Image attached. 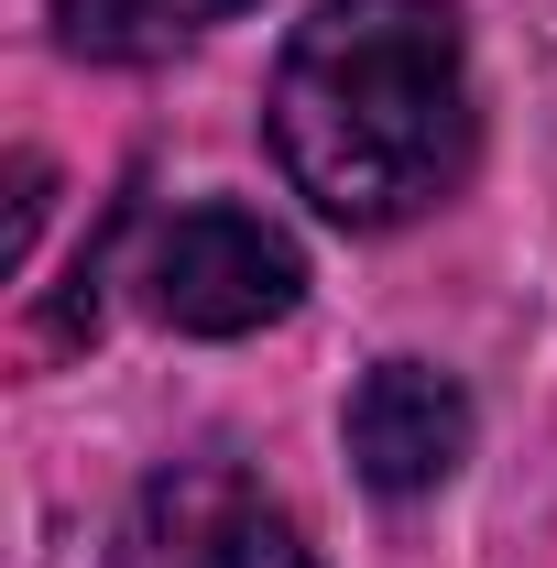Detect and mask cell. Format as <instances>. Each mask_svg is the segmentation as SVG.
I'll use <instances>...</instances> for the list:
<instances>
[{"mask_svg": "<svg viewBox=\"0 0 557 568\" xmlns=\"http://www.w3.org/2000/svg\"><path fill=\"white\" fill-rule=\"evenodd\" d=\"M274 153L340 230H405L470 175V44L448 0H317L274 67Z\"/></svg>", "mask_w": 557, "mask_h": 568, "instance_id": "obj_1", "label": "cell"}, {"mask_svg": "<svg viewBox=\"0 0 557 568\" xmlns=\"http://www.w3.org/2000/svg\"><path fill=\"white\" fill-rule=\"evenodd\" d=\"M142 306L164 317V328H186V339H252V328H274L295 317V295H306V252L284 241L263 209H175L153 241H142Z\"/></svg>", "mask_w": 557, "mask_h": 568, "instance_id": "obj_2", "label": "cell"}, {"mask_svg": "<svg viewBox=\"0 0 557 568\" xmlns=\"http://www.w3.org/2000/svg\"><path fill=\"white\" fill-rule=\"evenodd\" d=\"M121 568H317L295 514L230 459H175L153 470L121 525Z\"/></svg>", "mask_w": 557, "mask_h": 568, "instance_id": "obj_3", "label": "cell"}, {"mask_svg": "<svg viewBox=\"0 0 557 568\" xmlns=\"http://www.w3.org/2000/svg\"><path fill=\"white\" fill-rule=\"evenodd\" d=\"M350 459H361L372 493H394V503L437 493L470 459V394L437 361H372L361 394H350Z\"/></svg>", "mask_w": 557, "mask_h": 568, "instance_id": "obj_4", "label": "cell"}, {"mask_svg": "<svg viewBox=\"0 0 557 568\" xmlns=\"http://www.w3.org/2000/svg\"><path fill=\"white\" fill-rule=\"evenodd\" d=\"M230 11H252V0H55V33H67V55H99V67H153V55L219 33Z\"/></svg>", "mask_w": 557, "mask_h": 568, "instance_id": "obj_5", "label": "cell"}]
</instances>
